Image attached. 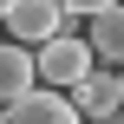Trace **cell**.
Masks as SVG:
<instances>
[{
  "instance_id": "1",
  "label": "cell",
  "mask_w": 124,
  "mask_h": 124,
  "mask_svg": "<svg viewBox=\"0 0 124 124\" xmlns=\"http://www.w3.org/2000/svg\"><path fill=\"white\" fill-rule=\"evenodd\" d=\"M33 65H39V85H52V92H78V85L98 72V52H92V39L59 33V39H46V46L33 52Z\"/></svg>"
},
{
  "instance_id": "2",
  "label": "cell",
  "mask_w": 124,
  "mask_h": 124,
  "mask_svg": "<svg viewBox=\"0 0 124 124\" xmlns=\"http://www.w3.org/2000/svg\"><path fill=\"white\" fill-rule=\"evenodd\" d=\"M0 124H85V118H78L72 92H52V85H33V92H20L13 105H0Z\"/></svg>"
},
{
  "instance_id": "3",
  "label": "cell",
  "mask_w": 124,
  "mask_h": 124,
  "mask_svg": "<svg viewBox=\"0 0 124 124\" xmlns=\"http://www.w3.org/2000/svg\"><path fill=\"white\" fill-rule=\"evenodd\" d=\"M7 33H13L20 46H46V39H59V33H65V0H13Z\"/></svg>"
},
{
  "instance_id": "4",
  "label": "cell",
  "mask_w": 124,
  "mask_h": 124,
  "mask_svg": "<svg viewBox=\"0 0 124 124\" xmlns=\"http://www.w3.org/2000/svg\"><path fill=\"white\" fill-rule=\"evenodd\" d=\"M72 105H78V118H111V111H124V72L118 65H105V72H92L78 92H72Z\"/></svg>"
},
{
  "instance_id": "5",
  "label": "cell",
  "mask_w": 124,
  "mask_h": 124,
  "mask_svg": "<svg viewBox=\"0 0 124 124\" xmlns=\"http://www.w3.org/2000/svg\"><path fill=\"white\" fill-rule=\"evenodd\" d=\"M39 85V65H33V52L20 46V39H7L0 46V105H13L20 92H33Z\"/></svg>"
},
{
  "instance_id": "6",
  "label": "cell",
  "mask_w": 124,
  "mask_h": 124,
  "mask_svg": "<svg viewBox=\"0 0 124 124\" xmlns=\"http://www.w3.org/2000/svg\"><path fill=\"white\" fill-rule=\"evenodd\" d=\"M85 39H92V52H98L105 65H118V72H124V0H118V7H105V13H92Z\"/></svg>"
},
{
  "instance_id": "7",
  "label": "cell",
  "mask_w": 124,
  "mask_h": 124,
  "mask_svg": "<svg viewBox=\"0 0 124 124\" xmlns=\"http://www.w3.org/2000/svg\"><path fill=\"white\" fill-rule=\"evenodd\" d=\"M105 7H118V0H65V13H85V20H92V13H105Z\"/></svg>"
},
{
  "instance_id": "8",
  "label": "cell",
  "mask_w": 124,
  "mask_h": 124,
  "mask_svg": "<svg viewBox=\"0 0 124 124\" xmlns=\"http://www.w3.org/2000/svg\"><path fill=\"white\" fill-rule=\"evenodd\" d=\"M92 124H124V111H111V118H92Z\"/></svg>"
},
{
  "instance_id": "9",
  "label": "cell",
  "mask_w": 124,
  "mask_h": 124,
  "mask_svg": "<svg viewBox=\"0 0 124 124\" xmlns=\"http://www.w3.org/2000/svg\"><path fill=\"white\" fill-rule=\"evenodd\" d=\"M7 13H13V0H0V20H7Z\"/></svg>"
}]
</instances>
